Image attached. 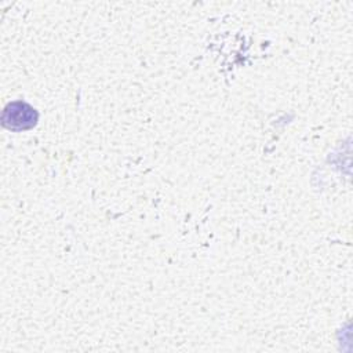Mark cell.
<instances>
[{
  "mask_svg": "<svg viewBox=\"0 0 353 353\" xmlns=\"http://www.w3.org/2000/svg\"><path fill=\"white\" fill-rule=\"evenodd\" d=\"M37 121L36 110L21 101L8 103L1 114V124L11 131H23L32 128Z\"/></svg>",
  "mask_w": 353,
  "mask_h": 353,
  "instance_id": "1",
  "label": "cell"
}]
</instances>
